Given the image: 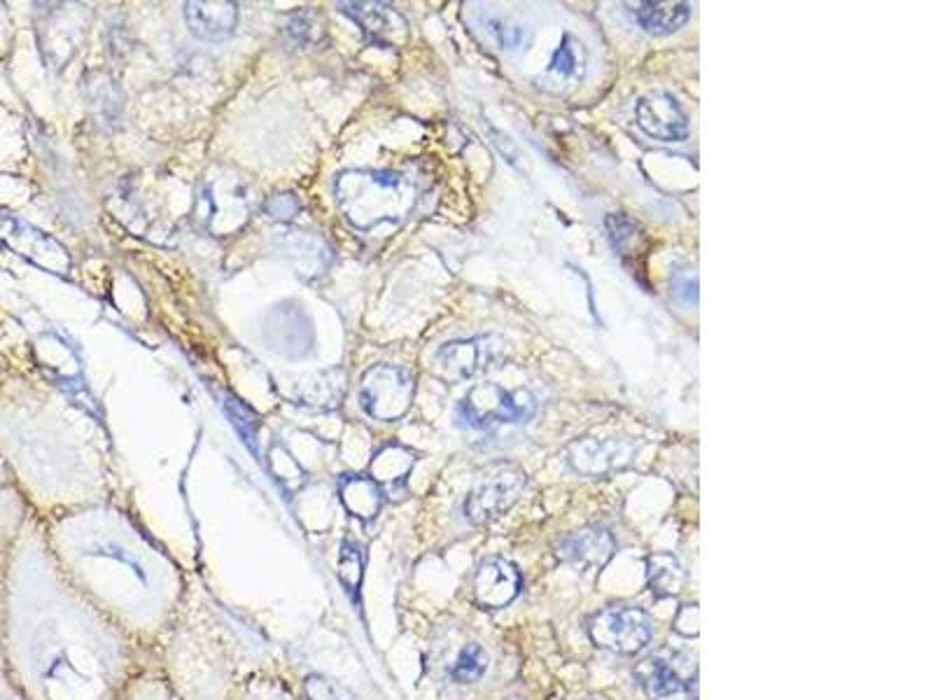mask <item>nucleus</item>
<instances>
[{
    "instance_id": "21",
    "label": "nucleus",
    "mask_w": 933,
    "mask_h": 700,
    "mask_svg": "<svg viewBox=\"0 0 933 700\" xmlns=\"http://www.w3.org/2000/svg\"><path fill=\"white\" fill-rule=\"evenodd\" d=\"M339 574H341V581H343L345 589H350L353 593L360 589V583H362V556H360L358 549L343 547Z\"/></svg>"
},
{
    "instance_id": "12",
    "label": "nucleus",
    "mask_w": 933,
    "mask_h": 700,
    "mask_svg": "<svg viewBox=\"0 0 933 700\" xmlns=\"http://www.w3.org/2000/svg\"><path fill=\"white\" fill-rule=\"evenodd\" d=\"M686 657L672 653V657H649L635 668V677L651 698H670L686 689V674L682 672Z\"/></svg>"
},
{
    "instance_id": "13",
    "label": "nucleus",
    "mask_w": 933,
    "mask_h": 700,
    "mask_svg": "<svg viewBox=\"0 0 933 700\" xmlns=\"http://www.w3.org/2000/svg\"><path fill=\"white\" fill-rule=\"evenodd\" d=\"M586 61L589 57H586V50H583L581 40L565 33L558 44V50L551 57L544 78H540L536 82H544L540 87L549 91H560L568 84H579L583 76H586Z\"/></svg>"
},
{
    "instance_id": "23",
    "label": "nucleus",
    "mask_w": 933,
    "mask_h": 700,
    "mask_svg": "<svg viewBox=\"0 0 933 700\" xmlns=\"http://www.w3.org/2000/svg\"><path fill=\"white\" fill-rule=\"evenodd\" d=\"M672 294L676 299H682L684 303H695L698 301V276L695 273H684L682 280H674Z\"/></svg>"
},
{
    "instance_id": "1",
    "label": "nucleus",
    "mask_w": 933,
    "mask_h": 700,
    "mask_svg": "<svg viewBox=\"0 0 933 700\" xmlns=\"http://www.w3.org/2000/svg\"><path fill=\"white\" fill-rule=\"evenodd\" d=\"M334 194L345 220L360 229L400 222L415 201L404 176L390 171H345L334 182Z\"/></svg>"
},
{
    "instance_id": "16",
    "label": "nucleus",
    "mask_w": 933,
    "mask_h": 700,
    "mask_svg": "<svg viewBox=\"0 0 933 700\" xmlns=\"http://www.w3.org/2000/svg\"><path fill=\"white\" fill-rule=\"evenodd\" d=\"M633 8V17L640 23V29L649 36H670L680 31L691 19L689 3H638Z\"/></svg>"
},
{
    "instance_id": "9",
    "label": "nucleus",
    "mask_w": 933,
    "mask_h": 700,
    "mask_svg": "<svg viewBox=\"0 0 933 700\" xmlns=\"http://www.w3.org/2000/svg\"><path fill=\"white\" fill-rule=\"evenodd\" d=\"M343 14L360 23L362 33L381 47H400L409 38V21L383 3H343Z\"/></svg>"
},
{
    "instance_id": "24",
    "label": "nucleus",
    "mask_w": 933,
    "mask_h": 700,
    "mask_svg": "<svg viewBox=\"0 0 933 700\" xmlns=\"http://www.w3.org/2000/svg\"><path fill=\"white\" fill-rule=\"evenodd\" d=\"M307 689H309V693H311V698H313V700H334L332 687L327 684V682H322L320 677H309Z\"/></svg>"
},
{
    "instance_id": "4",
    "label": "nucleus",
    "mask_w": 933,
    "mask_h": 700,
    "mask_svg": "<svg viewBox=\"0 0 933 700\" xmlns=\"http://www.w3.org/2000/svg\"><path fill=\"white\" fill-rule=\"evenodd\" d=\"M415 383L411 371L394 364L371 367L360 383L362 409L383 423L400 420L413 402Z\"/></svg>"
},
{
    "instance_id": "15",
    "label": "nucleus",
    "mask_w": 933,
    "mask_h": 700,
    "mask_svg": "<svg viewBox=\"0 0 933 700\" xmlns=\"http://www.w3.org/2000/svg\"><path fill=\"white\" fill-rule=\"evenodd\" d=\"M184 19L190 23L194 36L205 40H222L233 33L239 21V8L237 3H187L184 6Z\"/></svg>"
},
{
    "instance_id": "14",
    "label": "nucleus",
    "mask_w": 933,
    "mask_h": 700,
    "mask_svg": "<svg viewBox=\"0 0 933 700\" xmlns=\"http://www.w3.org/2000/svg\"><path fill=\"white\" fill-rule=\"evenodd\" d=\"M483 339L451 341L437 353V369L447 381H464L483 369L488 362V348Z\"/></svg>"
},
{
    "instance_id": "6",
    "label": "nucleus",
    "mask_w": 933,
    "mask_h": 700,
    "mask_svg": "<svg viewBox=\"0 0 933 700\" xmlns=\"http://www.w3.org/2000/svg\"><path fill=\"white\" fill-rule=\"evenodd\" d=\"M0 246L42 271L66 273L70 269V254L57 239L10 213H0Z\"/></svg>"
},
{
    "instance_id": "22",
    "label": "nucleus",
    "mask_w": 933,
    "mask_h": 700,
    "mask_svg": "<svg viewBox=\"0 0 933 700\" xmlns=\"http://www.w3.org/2000/svg\"><path fill=\"white\" fill-rule=\"evenodd\" d=\"M490 33H493L500 47H506V50H513V47H519L523 40V31L519 27H509V23L504 21L490 23Z\"/></svg>"
},
{
    "instance_id": "20",
    "label": "nucleus",
    "mask_w": 933,
    "mask_h": 700,
    "mask_svg": "<svg viewBox=\"0 0 933 700\" xmlns=\"http://www.w3.org/2000/svg\"><path fill=\"white\" fill-rule=\"evenodd\" d=\"M485 670H488V653L483 651L481 644L472 642L460 651L451 674L460 684H474L485 674Z\"/></svg>"
},
{
    "instance_id": "2",
    "label": "nucleus",
    "mask_w": 933,
    "mask_h": 700,
    "mask_svg": "<svg viewBox=\"0 0 933 700\" xmlns=\"http://www.w3.org/2000/svg\"><path fill=\"white\" fill-rule=\"evenodd\" d=\"M458 411L474 430H498L528 423L536 413V397L525 388L504 390L498 383H481L462 397Z\"/></svg>"
},
{
    "instance_id": "8",
    "label": "nucleus",
    "mask_w": 933,
    "mask_h": 700,
    "mask_svg": "<svg viewBox=\"0 0 933 700\" xmlns=\"http://www.w3.org/2000/svg\"><path fill=\"white\" fill-rule=\"evenodd\" d=\"M638 127L663 143H682L689 138V117L676 103V99L668 91H651L644 99H640L638 110Z\"/></svg>"
},
{
    "instance_id": "18",
    "label": "nucleus",
    "mask_w": 933,
    "mask_h": 700,
    "mask_svg": "<svg viewBox=\"0 0 933 700\" xmlns=\"http://www.w3.org/2000/svg\"><path fill=\"white\" fill-rule=\"evenodd\" d=\"M413 462L415 456L404 449V447H397V443H390V447L381 449L373 458L371 467H369V477L381 486V490L385 493V488H397L402 486L404 479L409 477V472L413 470Z\"/></svg>"
},
{
    "instance_id": "10",
    "label": "nucleus",
    "mask_w": 933,
    "mask_h": 700,
    "mask_svg": "<svg viewBox=\"0 0 933 700\" xmlns=\"http://www.w3.org/2000/svg\"><path fill=\"white\" fill-rule=\"evenodd\" d=\"M521 593V572L504 558H485L474 577V598L488 610H502Z\"/></svg>"
},
{
    "instance_id": "17",
    "label": "nucleus",
    "mask_w": 933,
    "mask_h": 700,
    "mask_svg": "<svg viewBox=\"0 0 933 700\" xmlns=\"http://www.w3.org/2000/svg\"><path fill=\"white\" fill-rule=\"evenodd\" d=\"M341 502L358 519H373L385 502V493L371 477H348L341 481Z\"/></svg>"
},
{
    "instance_id": "11",
    "label": "nucleus",
    "mask_w": 933,
    "mask_h": 700,
    "mask_svg": "<svg viewBox=\"0 0 933 700\" xmlns=\"http://www.w3.org/2000/svg\"><path fill=\"white\" fill-rule=\"evenodd\" d=\"M614 551H616L614 534L600 526L581 528L568 534L558 547V556L563 558L565 563L586 572L604 568L606 563H610Z\"/></svg>"
},
{
    "instance_id": "5",
    "label": "nucleus",
    "mask_w": 933,
    "mask_h": 700,
    "mask_svg": "<svg viewBox=\"0 0 933 700\" xmlns=\"http://www.w3.org/2000/svg\"><path fill=\"white\" fill-rule=\"evenodd\" d=\"M589 633L598 647L633 657L651 642L653 621L640 607L614 604L593 617Z\"/></svg>"
},
{
    "instance_id": "19",
    "label": "nucleus",
    "mask_w": 933,
    "mask_h": 700,
    "mask_svg": "<svg viewBox=\"0 0 933 700\" xmlns=\"http://www.w3.org/2000/svg\"><path fill=\"white\" fill-rule=\"evenodd\" d=\"M649 587L659 598H670L682 593L686 583V572L680 560L672 553H653L646 558Z\"/></svg>"
},
{
    "instance_id": "7",
    "label": "nucleus",
    "mask_w": 933,
    "mask_h": 700,
    "mask_svg": "<svg viewBox=\"0 0 933 700\" xmlns=\"http://www.w3.org/2000/svg\"><path fill=\"white\" fill-rule=\"evenodd\" d=\"M640 451V443L633 439H595L583 437L572 441L568 447V462L576 474L583 477H604L616 470H623L635 460Z\"/></svg>"
},
{
    "instance_id": "3",
    "label": "nucleus",
    "mask_w": 933,
    "mask_h": 700,
    "mask_svg": "<svg viewBox=\"0 0 933 700\" xmlns=\"http://www.w3.org/2000/svg\"><path fill=\"white\" fill-rule=\"evenodd\" d=\"M528 483L525 472L519 464L502 462L490 467V470L476 481L464 500V517L474 526H483L502 517L513 504L519 502Z\"/></svg>"
}]
</instances>
